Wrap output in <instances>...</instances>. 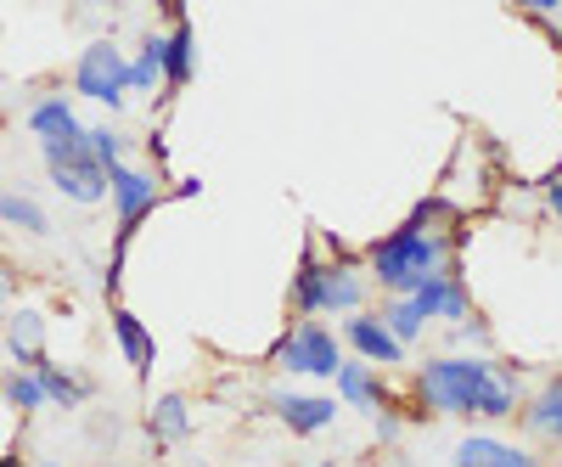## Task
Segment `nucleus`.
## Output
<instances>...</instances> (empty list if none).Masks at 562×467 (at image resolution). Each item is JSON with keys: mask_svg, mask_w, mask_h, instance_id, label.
I'll return each instance as SVG.
<instances>
[{"mask_svg": "<svg viewBox=\"0 0 562 467\" xmlns=\"http://www.w3.org/2000/svg\"><path fill=\"white\" fill-rule=\"evenodd\" d=\"M450 248H456V237H450L445 203H422L405 225H394L383 243L366 248V270L383 293H416L434 270L450 265Z\"/></svg>", "mask_w": 562, "mask_h": 467, "instance_id": "1", "label": "nucleus"}, {"mask_svg": "<svg viewBox=\"0 0 562 467\" xmlns=\"http://www.w3.org/2000/svg\"><path fill=\"white\" fill-rule=\"evenodd\" d=\"M288 304H293V315H355V310H366L360 259H349L344 248H333V259H321V254L310 248L304 265L293 270Z\"/></svg>", "mask_w": 562, "mask_h": 467, "instance_id": "2", "label": "nucleus"}, {"mask_svg": "<svg viewBox=\"0 0 562 467\" xmlns=\"http://www.w3.org/2000/svg\"><path fill=\"white\" fill-rule=\"evenodd\" d=\"M490 378V355H434L416 371V394L434 416H473Z\"/></svg>", "mask_w": 562, "mask_h": 467, "instance_id": "3", "label": "nucleus"}, {"mask_svg": "<svg viewBox=\"0 0 562 467\" xmlns=\"http://www.w3.org/2000/svg\"><path fill=\"white\" fill-rule=\"evenodd\" d=\"M45 175H52V186L68 198V203H102L108 198V164L97 158V147H90V130H74L63 135V142H45Z\"/></svg>", "mask_w": 562, "mask_h": 467, "instance_id": "4", "label": "nucleus"}, {"mask_svg": "<svg viewBox=\"0 0 562 467\" xmlns=\"http://www.w3.org/2000/svg\"><path fill=\"white\" fill-rule=\"evenodd\" d=\"M270 360L288 371V378H315V383H333L338 366H344L338 333H333V326H321L315 315H299L288 333H281V344L270 349Z\"/></svg>", "mask_w": 562, "mask_h": 467, "instance_id": "5", "label": "nucleus"}, {"mask_svg": "<svg viewBox=\"0 0 562 467\" xmlns=\"http://www.w3.org/2000/svg\"><path fill=\"white\" fill-rule=\"evenodd\" d=\"M108 192L119 203V237H113V259H108V293H119V276H124V248L135 243V231L147 225V214L158 209V180L153 175H140L130 164H113L108 169Z\"/></svg>", "mask_w": 562, "mask_h": 467, "instance_id": "6", "label": "nucleus"}, {"mask_svg": "<svg viewBox=\"0 0 562 467\" xmlns=\"http://www.w3.org/2000/svg\"><path fill=\"white\" fill-rule=\"evenodd\" d=\"M74 90L85 102H102V108H124L130 97V57L119 52V40H90L79 63H74Z\"/></svg>", "mask_w": 562, "mask_h": 467, "instance_id": "7", "label": "nucleus"}, {"mask_svg": "<svg viewBox=\"0 0 562 467\" xmlns=\"http://www.w3.org/2000/svg\"><path fill=\"white\" fill-rule=\"evenodd\" d=\"M411 299H416V310L428 315V321H450V326L473 321V299H467V282H461V270H456V265L434 270V276H428V282H422Z\"/></svg>", "mask_w": 562, "mask_h": 467, "instance_id": "8", "label": "nucleus"}, {"mask_svg": "<svg viewBox=\"0 0 562 467\" xmlns=\"http://www.w3.org/2000/svg\"><path fill=\"white\" fill-rule=\"evenodd\" d=\"M344 344H349L360 360H371V366H400V360H405V344L389 333V321H383L378 310L344 315Z\"/></svg>", "mask_w": 562, "mask_h": 467, "instance_id": "9", "label": "nucleus"}, {"mask_svg": "<svg viewBox=\"0 0 562 467\" xmlns=\"http://www.w3.org/2000/svg\"><path fill=\"white\" fill-rule=\"evenodd\" d=\"M270 416L281 429H293L299 440L321 434V429H333V416H338V400H326V394H299V389H281L270 394Z\"/></svg>", "mask_w": 562, "mask_h": 467, "instance_id": "10", "label": "nucleus"}, {"mask_svg": "<svg viewBox=\"0 0 562 467\" xmlns=\"http://www.w3.org/2000/svg\"><path fill=\"white\" fill-rule=\"evenodd\" d=\"M456 467H546L540 456H529L524 445H506V440H495V434H467V440H456V456H450Z\"/></svg>", "mask_w": 562, "mask_h": 467, "instance_id": "11", "label": "nucleus"}, {"mask_svg": "<svg viewBox=\"0 0 562 467\" xmlns=\"http://www.w3.org/2000/svg\"><path fill=\"white\" fill-rule=\"evenodd\" d=\"M524 429L546 445H562V371L535 389V400H524Z\"/></svg>", "mask_w": 562, "mask_h": 467, "instance_id": "12", "label": "nucleus"}, {"mask_svg": "<svg viewBox=\"0 0 562 467\" xmlns=\"http://www.w3.org/2000/svg\"><path fill=\"white\" fill-rule=\"evenodd\" d=\"M333 383H338V394L355 411H383L389 405V389H383V378H378V366H371V360H344Z\"/></svg>", "mask_w": 562, "mask_h": 467, "instance_id": "13", "label": "nucleus"}, {"mask_svg": "<svg viewBox=\"0 0 562 467\" xmlns=\"http://www.w3.org/2000/svg\"><path fill=\"white\" fill-rule=\"evenodd\" d=\"M192 68H198V34H192V23H169V34H164V90H186L192 85Z\"/></svg>", "mask_w": 562, "mask_h": 467, "instance_id": "14", "label": "nucleus"}, {"mask_svg": "<svg viewBox=\"0 0 562 467\" xmlns=\"http://www.w3.org/2000/svg\"><path fill=\"white\" fill-rule=\"evenodd\" d=\"M7 349H12V360L18 366H45V315L34 310V304H23V310H12V321H7Z\"/></svg>", "mask_w": 562, "mask_h": 467, "instance_id": "15", "label": "nucleus"}, {"mask_svg": "<svg viewBox=\"0 0 562 467\" xmlns=\"http://www.w3.org/2000/svg\"><path fill=\"white\" fill-rule=\"evenodd\" d=\"M113 338H119V355L130 360V371L135 378H147L153 371V360H158V338L140 326V315H130V310H113Z\"/></svg>", "mask_w": 562, "mask_h": 467, "instance_id": "16", "label": "nucleus"}, {"mask_svg": "<svg viewBox=\"0 0 562 467\" xmlns=\"http://www.w3.org/2000/svg\"><path fill=\"white\" fill-rule=\"evenodd\" d=\"M518 371L512 366H501V360H490V378H484V389H479V411L473 416H484V423H506L512 411H518Z\"/></svg>", "mask_w": 562, "mask_h": 467, "instance_id": "17", "label": "nucleus"}, {"mask_svg": "<svg viewBox=\"0 0 562 467\" xmlns=\"http://www.w3.org/2000/svg\"><path fill=\"white\" fill-rule=\"evenodd\" d=\"M147 434H153L158 451H169V445H180V440H192V411H186L180 394H158V400H153V411H147Z\"/></svg>", "mask_w": 562, "mask_h": 467, "instance_id": "18", "label": "nucleus"}, {"mask_svg": "<svg viewBox=\"0 0 562 467\" xmlns=\"http://www.w3.org/2000/svg\"><path fill=\"white\" fill-rule=\"evenodd\" d=\"M29 130H34V142L45 147V142H63V135H74V130H85V124L74 119V102H68V97H40V102L29 108Z\"/></svg>", "mask_w": 562, "mask_h": 467, "instance_id": "19", "label": "nucleus"}, {"mask_svg": "<svg viewBox=\"0 0 562 467\" xmlns=\"http://www.w3.org/2000/svg\"><path fill=\"white\" fill-rule=\"evenodd\" d=\"M130 90L135 97H158L164 90V34L140 40V52L130 57Z\"/></svg>", "mask_w": 562, "mask_h": 467, "instance_id": "20", "label": "nucleus"}, {"mask_svg": "<svg viewBox=\"0 0 562 467\" xmlns=\"http://www.w3.org/2000/svg\"><path fill=\"white\" fill-rule=\"evenodd\" d=\"M0 400H7L18 416H34L40 405H52V394H45V383H40V371H29V366H18V371L0 378Z\"/></svg>", "mask_w": 562, "mask_h": 467, "instance_id": "21", "label": "nucleus"}, {"mask_svg": "<svg viewBox=\"0 0 562 467\" xmlns=\"http://www.w3.org/2000/svg\"><path fill=\"white\" fill-rule=\"evenodd\" d=\"M378 315L389 321V333H394V338H400L405 349H411V344H416L422 333H428V315L416 310V299H411V293H389V304H383Z\"/></svg>", "mask_w": 562, "mask_h": 467, "instance_id": "22", "label": "nucleus"}, {"mask_svg": "<svg viewBox=\"0 0 562 467\" xmlns=\"http://www.w3.org/2000/svg\"><path fill=\"white\" fill-rule=\"evenodd\" d=\"M0 220H7L12 231H29V237H52V220H45V209L23 192H0Z\"/></svg>", "mask_w": 562, "mask_h": 467, "instance_id": "23", "label": "nucleus"}, {"mask_svg": "<svg viewBox=\"0 0 562 467\" xmlns=\"http://www.w3.org/2000/svg\"><path fill=\"white\" fill-rule=\"evenodd\" d=\"M40 371V383H45V394H52V405H85V378H74V371H63V366H52V360H45V366H34Z\"/></svg>", "mask_w": 562, "mask_h": 467, "instance_id": "24", "label": "nucleus"}, {"mask_svg": "<svg viewBox=\"0 0 562 467\" xmlns=\"http://www.w3.org/2000/svg\"><path fill=\"white\" fill-rule=\"evenodd\" d=\"M90 147H97V158L113 169V164H124V135L119 130H90Z\"/></svg>", "mask_w": 562, "mask_h": 467, "instance_id": "25", "label": "nucleus"}, {"mask_svg": "<svg viewBox=\"0 0 562 467\" xmlns=\"http://www.w3.org/2000/svg\"><path fill=\"white\" fill-rule=\"evenodd\" d=\"M540 198H546V214H551V220H562V164L540 180Z\"/></svg>", "mask_w": 562, "mask_h": 467, "instance_id": "26", "label": "nucleus"}, {"mask_svg": "<svg viewBox=\"0 0 562 467\" xmlns=\"http://www.w3.org/2000/svg\"><path fill=\"white\" fill-rule=\"evenodd\" d=\"M512 7H518V12H529V18H562V0H512Z\"/></svg>", "mask_w": 562, "mask_h": 467, "instance_id": "27", "label": "nucleus"}, {"mask_svg": "<svg viewBox=\"0 0 562 467\" xmlns=\"http://www.w3.org/2000/svg\"><path fill=\"white\" fill-rule=\"evenodd\" d=\"M12 288H18V276H12V265H7V259H0V310H7Z\"/></svg>", "mask_w": 562, "mask_h": 467, "instance_id": "28", "label": "nucleus"}, {"mask_svg": "<svg viewBox=\"0 0 562 467\" xmlns=\"http://www.w3.org/2000/svg\"><path fill=\"white\" fill-rule=\"evenodd\" d=\"M158 7H164V18H169V23H180V18H186V0H158Z\"/></svg>", "mask_w": 562, "mask_h": 467, "instance_id": "29", "label": "nucleus"}, {"mask_svg": "<svg viewBox=\"0 0 562 467\" xmlns=\"http://www.w3.org/2000/svg\"><path fill=\"white\" fill-rule=\"evenodd\" d=\"M0 467H23V456L18 451H0Z\"/></svg>", "mask_w": 562, "mask_h": 467, "instance_id": "30", "label": "nucleus"}, {"mask_svg": "<svg viewBox=\"0 0 562 467\" xmlns=\"http://www.w3.org/2000/svg\"><path fill=\"white\" fill-rule=\"evenodd\" d=\"M40 467H52V462H40Z\"/></svg>", "mask_w": 562, "mask_h": 467, "instance_id": "31", "label": "nucleus"}]
</instances>
